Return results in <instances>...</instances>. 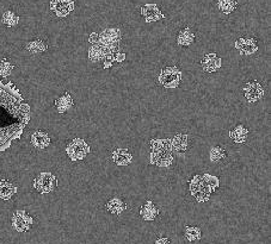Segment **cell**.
I'll return each mask as SVG.
<instances>
[{"label":"cell","instance_id":"6da1fadb","mask_svg":"<svg viewBox=\"0 0 271 244\" xmlns=\"http://www.w3.org/2000/svg\"><path fill=\"white\" fill-rule=\"evenodd\" d=\"M182 80V72L177 66H166L160 71L158 81L165 88H177Z\"/></svg>","mask_w":271,"mask_h":244},{"label":"cell","instance_id":"7a4b0ae2","mask_svg":"<svg viewBox=\"0 0 271 244\" xmlns=\"http://www.w3.org/2000/svg\"><path fill=\"white\" fill-rule=\"evenodd\" d=\"M90 152V145L83 138H74L66 145V154L72 161H82Z\"/></svg>","mask_w":271,"mask_h":244},{"label":"cell","instance_id":"3957f363","mask_svg":"<svg viewBox=\"0 0 271 244\" xmlns=\"http://www.w3.org/2000/svg\"><path fill=\"white\" fill-rule=\"evenodd\" d=\"M33 186L40 194H47L58 187L57 176L53 173L42 172L35 177Z\"/></svg>","mask_w":271,"mask_h":244},{"label":"cell","instance_id":"277c9868","mask_svg":"<svg viewBox=\"0 0 271 244\" xmlns=\"http://www.w3.org/2000/svg\"><path fill=\"white\" fill-rule=\"evenodd\" d=\"M34 224V218L25 210H17L13 212L11 218V225L17 232L29 231Z\"/></svg>","mask_w":271,"mask_h":244},{"label":"cell","instance_id":"5b68a950","mask_svg":"<svg viewBox=\"0 0 271 244\" xmlns=\"http://www.w3.org/2000/svg\"><path fill=\"white\" fill-rule=\"evenodd\" d=\"M242 92H244L246 102L250 104L259 102L260 99H263V97L265 96V89L260 85L258 81L252 80L245 83V86L242 87Z\"/></svg>","mask_w":271,"mask_h":244},{"label":"cell","instance_id":"8992f818","mask_svg":"<svg viewBox=\"0 0 271 244\" xmlns=\"http://www.w3.org/2000/svg\"><path fill=\"white\" fill-rule=\"evenodd\" d=\"M171 142L172 151L180 152V154L189 151L191 146H193V137H191L190 134H183V132L176 134L175 137L171 139Z\"/></svg>","mask_w":271,"mask_h":244},{"label":"cell","instance_id":"52a82bcc","mask_svg":"<svg viewBox=\"0 0 271 244\" xmlns=\"http://www.w3.org/2000/svg\"><path fill=\"white\" fill-rule=\"evenodd\" d=\"M74 0H51L50 10L59 18H65L74 10Z\"/></svg>","mask_w":271,"mask_h":244},{"label":"cell","instance_id":"ba28073f","mask_svg":"<svg viewBox=\"0 0 271 244\" xmlns=\"http://www.w3.org/2000/svg\"><path fill=\"white\" fill-rule=\"evenodd\" d=\"M140 12L146 23H154L165 18V15L161 12L157 4H145L144 6H141Z\"/></svg>","mask_w":271,"mask_h":244},{"label":"cell","instance_id":"9c48e42d","mask_svg":"<svg viewBox=\"0 0 271 244\" xmlns=\"http://www.w3.org/2000/svg\"><path fill=\"white\" fill-rule=\"evenodd\" d=\"M201 67L206 73H214L219 71L222 66V60L218 56V54L211 53L206 54L200 61Z\"/></svg>","mask_w":271,"mask_h":244},{"label":"cell","instance_id":"30bf717a","mask_svg":"<svg viewBox=\"0 0 271 244\" xmlns=\"http://www.w3.org/2000/svg\"><path fill=\"white\" fill-rule=\"evenodd\" d=\"M30 142L31 145H33L35 149H37V150H44V149H47L48 146L50 145L51 138L50 136L48 135L47 131L38 130L35 131L34 134L31 135Z\"/></svg>","mask_w":271,"mask_h":244},{"label":"cell","instance_id":"8fae6325","mask_svg":"<svg viewBox=\"0 0 271 244\" xmlns=\"http://www.w3.org/2000/svg\"><path fill=\"white\" fill-rule=\"evenodd\" d=\"M128 208V204L126 203V200L122 199V198L119 197H114L109 199V201L105 204V211L109 212L111 215H122L123 212H126Z\"/></svg>","mask_w":271,"mask_h":244},{"label":"cell","instance_id":"7c38bea8","mask_svg":"<svg viewBox=\"0 0 271 244\" xmlns=\"http://www.w3.org/2000/svg\"><path fill=\"white\" fill-rule=\"evenodd\" d=\"M113 162L117 166H128L133 162V152L129 149H116L111 155Z\"/></svg>","mask_w":271,"mask_h":244},{"label":"cell","instance_id":"4fadbf2b","mask_svg":"<svg viewBox=\"0 0 271 244\" xmlns=\"http://www.w3.org/2000/svg\"><path fill=\"white\" fill-rule=\"evenodd\" d=\"M54 105H55V109L59 113H66L68 112L69 110L72 109L73 106H74V100H73L72 96L69 93H64L62 96L58 97L57 99H55L54 102Z\"/></svg>","mask_w":271,"mask_h":244},{"label":"cell","instance_id":"5bb4252c","mask_svg":"<svg viewBox=\"0 0 271 244\" xmlns=\"http://www.w3.org/2000/svg\"><path fill=\"white\" fill-rule=\"evenodd\" d=\"M25 50L33 55H40L48 50V43L42 38H35L25 44Z\"/></svg>","mask_w":271,"mask_h":244},{"label":"cell","instance_id":"9a60e30c","mask_svg":"<svg viewBox=\"0 0 271 244\" xmlns=\"http://www.w3.org/2000/svg\"><path fill=\"white\" fill-rule=\"evenodd\" d=\"M195 33H194L189 26H186L184 27V29L179 30L178 34H177V43H178L180 47H190V45L195 42Z\"/></svg>","mask_w":271,"mask_h":244},{"label":"cell","instance_id":"2e32d148","mask_svg":"<svg viewBox=\"0 0 271 244\" xmlns=\"http://www.w3.org/2000/svg\"><path fill=\"white\" fill-rule=\"evenodd\" d=\"M228 136L234 143L241 144V143L246 142V139H248L249 129L245 128L244 124H238L237 127H234L232 130H229Z\"/></svg>","mask_w":271,"mask_h":244},{"label":"cell","instance_id":"e0dca14e","mask_svg":"<svg viewBox=\"0 0 271 244\" xmlns=\"http://www.w3.org/2000/svg\"><path fill=\"white\" fill-rule=\"evenodd\" d=\"M17 193V186L9 180H0V199L10 200Z\"/></svg>","mask_w":271,"mask_h":244},{"label":"cell","instance_id":"ac0fdd59","mask_svg":"<svg viewBox=\"0 0 271 244\" xmlns=\"http://www.w3.org/2000/svg\"><path fill=\"white\" fill-rule=\"evenodd\" d=\"M258 50V41L256 37H245V47L239 53L241 56H251Z\"/></svg>","mask_w":271,"mask_h":244},{"label":"cell","instance_id":"d6986e66","mask_svg":"<svg viewBox=\"0 0 271 244\" xmlns=\"http://www.w3.org/2000/svg\"><path fill=\"white\" fill-rule=\"evenodd\" d=\"M184 237L187 242H197L202 238V231L199 226H185L184 229Z\"/></svg>","mask_w":271,"mask_h":244},{"label":"cell","instance_id":"ffe728a7","mask_svg":"<svg viewBox=\"0 0 271 244\" xmlns=\"http://www.w3.org/2000/svg\"><path fill=\"white\" fill-rule=\"evenodd\" d=\"M218 10L225 15H229L237 9L238 2L237 0H218Z\"/></svg>","mask_w":271,"mask_h":244},{"label":"cell","instance_id":"44dd1931","mask_svg":"<svg viewBox=\"0 0 271 244\" xmlns=\"http://www.w3.org/2000/svg\"><path fill=\"white\" fill-rule=\"evenodd\" d=\"M2 23L8 27H15L18 25V23H19V16L16 15L13 11H10V10H8V11H5L4 13H3Z\"/></svg>","mask_w":271,"mask_h":244},{"label":"cell","instance_id":"7402d4cb","mask_svg":"<svg viewBox=\"0 0 271 244\" xmlns=\"http://www.w3.org/2000/svg\"><path fill=\"white\" fill-rule=\"evenodd\" d=\"M226 158H227V151H226V149L222 148V146H213V148L210 149L209 160L211 162H220Z\"/></svg>","mask_w":271,"mask_h":244},{"label":"cell","instance_id":"603a6c76","mask_svg":"<svg viewBox=\"0 0 271 244\" xmlns=\"http://www.w3.org/2000/svg\"><path fill=\"white\" fill-rule=\"evenodd\" d=\"M13 69H15V66L10 64V61L6 60V58L0 61V76L2 78H8L9 75H11Z\"/></svg>","mask_w":271,"mask_h":244},{"label":"cell","instance_id":"cb8c5ba5","mask_svg":"<svg viewBox=\"0 0 271 244\" xmlns=\"http://www.w3.org/2000/svg\"><path fill=\"white\" fill-rule=\"evenodd\" d=\"M139 215L141 216V218L144 219V221H148V222H153L155 221L159 217V215H160V212H153V211H146L144 207L140 206L139 208Z\"/></svg>","mask_w":271,"mask_h":244},{"label":"cell","instance_id":"d4e9b609","mask_svg":"<svg viewBox=\"0 0 271 244\" xmlns=\"http://www.w3.org/2000/svg\"><path fill=\"white\" fill-rule=\"evenodd\" d=\"M203 179L207 182L208 187L210 188L211 193H214V192L219 188V185H220V182H219V177L214 176V175H207V174H204Z\"/></svg>","mask_w":271,"mask_h":244},{"label":"cell","instance_id":"484cf974","mask_svg":"<svg viewBox=\"0 0 271 244\" xmlns=\"http://www.w3.org/2000/svg\"><path fill=\"white\" fill-rule=\"evenodd\" d=\"M89 42L91 45H96L100 43V37L99 33H91L89 36Z\"/></svg>","mask_w":271,"mask_h":244},{"label":"cell","instance_id":"4316f807","mask_svg":"<svg viewBox=\"0 0 271 244\" xmlns=\"http://www.w3.org/2000/svg\"><path fill=\"white\" fill-rule=\"evenodd\" d=\"M126 58H127L126 53H121V51H117V53L113 54L114 62H119V64H121V62L126 61Z\"/></svg>","mask_w":271,"mask_h":244},{"label":"cell","instance_id":"83f0119b","mask_svg":"<svg viewBox=\"0 0 271 244\" xmlns=\"http://www.w3.org/2000/svg\"><path fill=\"white\" fill-rule=\"evenodd\" d=\"M234 47H235V49H238V50L240 51L241 49L245 47V37H240V38H238V40L235 41Z\"/></svg>","mask_w":271,"mask_h":244},{"label":"cell","instance_id":"f1b7e54d","mask_svg":"<svg viewBox=\"0 0 271 244\" xmlns=\"http://www.w3.org/2000/svg\"><path fill=\"white\" fill-rule=\"evenodd\" d=\"M154 244H171V240L168 237H159Z\"/></svg>","mask_w":271,"mask_h":244}]
</instances>
